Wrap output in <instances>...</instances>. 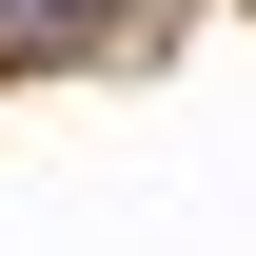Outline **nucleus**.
<instances>
[{
  "label": "nucleus",
  "mask_w": 256,
  "mask_h": 256,
  "mask_svg": "<svg viewBox=\"0 0 256 256\" xmlns=\"http://www.w3.org/2000/svg\"><path fill=\"white\" fill-rule=\"evenodd\" d=\"M0 20H20V0H0Z\"/></svg>",
  "instance_id": "1"
}]
</instances>
